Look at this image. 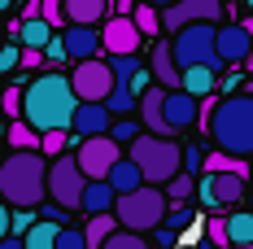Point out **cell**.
<instances>
[{"instance_id": "cell-22", "label": "cell", "mask_w": 253, "mask_h": 249, "mask_svg": "<svg viewBox=\"0 0 253 249\" xmlns=\"http://www.w3.org/2000/svg\"><path fill=\"white\" fill-rule=\"evenodd\" d=\"M179 92H188L192 100H205L218 92V75H210V70H183V79H179Z\"/></svg>"}, {"instance_id": "cell-4", "label": "cell", "mask_w": 253, "mask_h": 249, "mask_svg": "<svg viewBox=\"0 0 253 249\" xmlns=\"http://www.w3.org/2000/svg\"><path fill=\"white\" fill-rule=\"evenodd\" d=\"M126 162L140 171L149 188H166L179 171H183V145L175 140H157V136H140L126 145Z\"/></svg>"}, {"instance_id": "cell-38", "label": "cell", "mask_w": 253, "mask_h": 249, "mask_svg": "<svg viewBox=\"0 0 253 249\" xmlns=\"http://www.w3.org/2000/svg\"><path fill=\"white\" fill-rule=\"evenodd\" d=\"M57 249H87V245H83V232L61 227V232H57Z\"/></svg>"}, {"instance_id": "cell-51", "label": "cell", "mask_w": 253, "mask_h": 249, "mask_svg": "<svg viewBox=\"0 0 253 249\" xmlns=\"http://www.w3.org/2000/svg\"><path fill=\"white\" fill-rule=\"evenodd\" d=\"M0 44H4V18H0Z\"/></svg>"}, {"instance_id": "cell-24", "label": "cell", "mask_w": 253, "mask_h": 249, "mask_svg": "<svg viewBox=\"0 0 253 249\" xmlns=\"http://www.w3.org/2000/svg\"><path fill=\"white\" fill-rule=\"evenodd\" d=\"M4 140H9V153H40V136L18 118V123H4Z\"/></svg>"}, {"instance_id": "cell-9", "label": "cell", "mask_w": 253, "mask_h": 249, "mask_svg": "<svg viewBox=\"0 0 253 249\" xmlns=\"http://www.w3.org/2000/svg\"><path fill=\"white\" fill-rule=\"evenodd\" d=\"M70 92H75L79 105H105V97L114 92V75H109V66H105L101 57L96 61H79L70 66Z\"/></svg>"}, {"instance_id": "cell-39", "label": "cell", "mask_w": 253, "mask_h": 249, "mask_svg": "<svg viewBox=\"0 0 253 249\" xmlns=\"http://www.w3.org/2000/svg\"><path fill=\"white\" fill-rule=\"evenodd\" d=\"M9 227H13V232H18V241H22L26 232L35 227V214H31V210H13V219H9Z\"/></svg>"}, {"instance_id": "cell-40", "label": "cell", "mask_w": 253, "mask_h": 249, "mask_svg": "<svg viewBox=\"0 0 253 249\" xmlns=\"http://www.w3.org/2000/svg\"><path fill=\"white\" fill-rule=\"evenodd\" d=\"M18 44H0V75H9V70H13V66H18Z\"/></svg>"}, {"instance_id": "cell-34", "label": "cell", "mask_w": 253, "mask_h": 249, "mask_svg": "<svg viewBox=\"0 0 253 249\" xmlns=\"http://www.w3.org/2000/svg\"><path fill=\"white\" fill-rule=\"evenodd\" d=\"M0 118L4 123H18L22 118V88H4L0 92Z\"/></svg>"}, {"instance_id": "cell-44", "label": "cell", "mask_w": 253, "mask_h": 249, "mask_svg": "<svg viewBox=\"0 0 253 249\" xmlns=\"http://www.w3.org/2000/svg\"><path fill=\"white\" fill-rule=\"evenodd\" d=\"M9 219H13V210L0 205V241H9Z\"/></svg>"}, {"instance_id": "cell-18", "label": "cell", "mask_w": 253, "mask_h": 249, "mask_svg": "<svg viewBox=\"0 0 253 249\" xmlns=\"http://www.w3.org/2000/svg\"><path fill=\"white\" fill-rule=\"evenodd\" d=\"M66 26H101L109 18V0H61Z\"/></svg>"}, {"instance_id": "cell-15", "label": "cell", "mask_w": 253, "mask_h": 249, "mask_svg": "<svg viewBox=\"0 0 253 249\" xmlns=\"http://www.w3.org/2000/svg\"><path fill=\"white\" fill-rule=\"evenodd\" d=\"M149 79H153V88H162V92H179V66H175V57H170V40H157L149 52Z\"/></svg>"}, {"instance_id": "cell-3", "label": "cell", "mask_w": 253, "mask_h": 249, "mask_svg": "<svg viewBox=\"0 0 253 249\" xmlns=\"http://www.w3.org/2000/svg\"><path fill=\"white\" fill-rule=\"evenodd\" d=\"M48 197V162L40 153H9L0 162V201L9 210H40Z\"/></svg>"}, {"instance_id": "cell-25", "label": "cell", "mask_w": 253, "mask_h": 249, "mask_svg": "<svg viewBox=\"0 0 253 249\" xmlns=\"http://www.w3.org/2000/svg\"><path fill=\"white\" fill-rule=\"evenodd\" d=\"M114 232H118L114 214H96V219H87V227H83V245H87V249H101Z\"/></svg>"}, {"instance_id": "cell-54", "label": "cell", "mask_w": 253, "mask_h": 249, "mask_svg": "<svg viewBox=\"0 0 253 249\" xmlns=\"http://www.w3.org/2000/svg\"><path fill=\"white\" fill-rule=\"evenodd\" d=\"M249 249H253V245H249Z\"/></svg>"}, {"instance_id": "cell-11", "label": "cell", "mask_w": 253, "mask_h": 249, "mask_svg": "<svg viewBox=\"0 0 253 249\" xmlns=\"http://www.w3.org/2000/svg\"><path fill=\"white\" fill-rule=\"evenodd\" d=\"M197 22H210L218 26L223 22V0H179L170 9H162V31H183V26H197Z\"/></svg>"}, {"instance_id": "cell-29", "label": "cell", "mask_w": 253, "mask_h": 249, "mask_svg": "<svg viewBox=\"0 0 253 249\" xmlns=\"http://www.w3.org/2000/svg\"><path fill=\"white\" fill-rule=\"evenodd\" d=\"M192 193H197V179H192V175H183V171H179L175 179H170V184L162 188L166 205H188V197H192Z\"/></svg>"}, {"instance_id": "cell-28", "label": "cell", "mask_w": 253, "mask_h": 249, "mask_svg": "<svg viewBox=\"0 0 253 249\" xmlns=\"http://www.w3.org/2000/svg\"><path fill=\"white\" fill-rule=\"evenodd\" d=\"M131 26L140 31V40H144V35H157V40H162V13L149 9V4H135V9H131Z\"/></svg>"}, {"instance_id": "cell-27", "label": "cell", "mask_w": 253, "mask_h": 249, "mask_svg": "<svg viewBox=\"0 0 253 249\" xmlns=\"http://www.w3.org/2000/svg\"><path fill=\"white\" fill-rule=\"evenodd\" d=\"M57 232H61L57 223H40L35 219V227L22 236V249H57Z\"/></svg>"}, {"instance_id": "cell-41", "label": "cell", "mask_w": 253, "mask_h": 249, "mask_svg": "<svg viewBox=\"0 0 253 249\" xmlns=\"http://www.w3.org/2000/svg\"><path fill=\"white\" fill-rule=\"evenodd\" d=\"M44 61H52V66H61L66 61V49H61V35H52L48 49H44Z\"/></svg>"}, {"instance_id": "cell-31", "label": "cell", "mask_w": 253, "mask_h": 249, "mask_svg": "<svg viewBox=\"0 0 253 249\" xmlns=\"http://www.w3.org/2000/svg\"><path fill=\"white\" fill-rule=\"evenodd\" d=\"M105 66H109L114 83H131V79H135L140 70H144V61H140V57H109Z\"/></svg>"}, {"instance_id": "cell-6", "label": "cell", "mask_w": 253, "mask_h": 249, "mask_svg": "<svg viewBox=\"0 0 253 249\" xmlns=\"http://www.w3.org/2000/svg\"><path fill=\"white\" fill-rule=\"evenodd\" d=\"M214 31H218V26L197 22V26H183V31L170 35V57H175L179 75H183V70H197V66L210 70V75L223 70V61H218V52H214Z\"/></svg>"}, {"instance_id": "cell-2", "label": "cell", "mask_w": 253, "mask_h": 249, "mask_svg": "<svg viewBox=\"0 0 253 249\" xmlns=\"http://www.w3.org/2000/svg\"><path fill=\"white\" fill-rule=\"evenodd\" d=\"M205 136L214 140V153H227L236 162H249L253 157V97L245 88L214 100V114H210Z\"/></svg>"}, {"instance_id": "cell-42", "label": "cell", "mask_w": 253, "mask_h": 249, "mask_svg": "<svg viewBox=\"0 0 253 249\" xmlns=\"http://www.w3.org/2000/svg\"><path fill=\"white\" fill-rule=\"evenodd\" d=\"M175 241H179V236L170 232V227H157V232H153V245H157V249H175Z\"/></svg>"}, {"instance_id": "cell-30", "label": "cell", "mask_w": 253, "mask_h": 249, "mask_svg": "<svg viewBox=\"0 0 253 249\" xmlns=\"http://www.w3.org/2000/svg\"><path fill=\"white\" fill-rule=\"evenodd\" d=\"M140 136H144V127L135 123V118H114V123H109V140H114L118 149H126V145L140 140Z\"/></svg>"}, {"instance_id": "cell-37", "label": "cell", "mask_w": 253, "mask_h": 249, "mask_svg": "<svg viewBox=\"0 0 253 249\" xmlns=\"http://www.w3.org/2000/svg\"><path fill=\"white\" fill-rule=\"evenodd\" d=\"M201 162H205V153L197 149V145H183V175H192V179H197Z\"/></svg>"}, {"instance_id": "cell-14", "label": "cell", "mask_w": 253, "mask_h": 249, "mask_svg": "<svg viewBox=\"0 0 253 249\" xmlns=\"http://www.w3.org/2000/svg\"><path fill=\"white\" fill-rule=\"evenodd\" d=\"M61 49H66V61H96L101 57V31L96 26H66L61 31Z\"/></svg>"}, {"instance_id": "cell-5", "label": "cell", "mask_w": 253, "mask_h": 249, "mask_svg": "<svg viewBox=\"0 0 253 249\" xmlns=\"http://www.w3.org/2000/svg\"><path fill=\"white\" fill-rule=\"evenodd\" d=\"M166 219V197H162V188H135V193H126V197L114 201V223L131 232V236H144V232H157Z\"/></svg>"}, {"instance_id": "cell-36", "label": "cell", "mask_w": 253, "mask_h": 249, "mask_svg": "<svg viewBox=\"0 0 253 249\" xmlns=\"http://www.w3.org/2000/svg\"><path fill=\"white\" fill-rule=\"evenodd\" d=\"M40 22H48L52 31H57V26L66 31V18H61V0H40Z\"/></svg>"}, {"instance_id": "cell-52", "label": "cell", "mask_w": 253, "mask_h": 249, "mask_svg": "<svg viewBox=\"0 0 253 249\" xmlns=\"http://www.w3.org/2000/svg\"><path fill=\"white\" fill-rule=\"evenodd\" d=\"M245 9H249V18H253V0H245Z\"/></svg>"}, {"instance_id": "cell-1", "label": "cell", "mask_w": 253, "mask_h": 249, "mask_svg": "<svg viewBox=\"0 0 253 249\" xmlns=\"http://www.w3.org/2000/svg\"><path fill=\"white\" fill-rule=\"evenodd\" d=\"M79 100L70 92V79L57 75V70H44L35 75L22 88V123L35 131V136H48V131H70V118H75Z\"/></svg>"}, {"instance_id": "cell-7", "label": "cell", "mask_w": 253, "mask_h": 249, "mask_svg": "<svg viewBox=\"0 0 253 249\" xmlns=\"http://www.w3.org/2000/svg\"><path fill=\"white\" fill-rule=\"evenodd\" d=\"M83 184H87V179L79 175V166H75L70 153H61V157L48 162V205H57L61 214H66V210H79Z\"/></svg>"}, {"instance_id": "cell-17", "label": "cell", "mask_w": 253, "mask_h": 249, "mask_svg": "<svg viewBox=\"0 0 253 249\" xmlns=\"http://www.w3.org/2000/svg\"><path fill=\"white\" fill-rule=\"evenodd\" d=\"M197 105H201V100H192L188 92H166V100H162V118H166V131H170V136L188 131V127L197 123Z\"/></svg>"}, {"instance_id": "cell-49", "label": "cell", "mask_w": 253, "mask_h": 249, "mask_svg": "<svg viewBox=\"0 0 253 249\" xmlns=\"http://www.w3.org/2000/svg\"><path fill=\"white\" fill-rule=\"evenodd\" d=\"M9 4H13V0H0V13H4V9H9Z\"/></svg>"}, {"instance_id": "cell-48", "label": "cell", "mask_w": 253, "mask_h": 249, "mask_svg": "<svg viewBox=\"0 0 253 249\" xmlns=\"http://www.w3.org/2000/svg\"><path fill=\"white\" fill-rule=\"evenodd\" d=\"M240 26H245V35H249V40H253V18H245V22H240Z\"/></svg>"}, {"instance_id": "cell-26", "label": "cell", "mask_w": 253, "mask_h": 249, "mask_svg": "<svg viewBox=\"0 0 253 249\" xmlns=\"http://www.w3.org/2000/svg\"><path fill=\"white\" fill-rule=\"evenodd\" d=\"M201 171H205V175H236V179H245L249 162H236V157H227V153H205Z\"/></svg>"}, {"instance_id": "cell-45", "label": "cell", "mask_w": 253, "mask_h": 249, "mask_svg": "<svg viewBox=\"0 0 253 249\" xmlns=\"http://www.w3.org/2000/svg\"><path fill=\"white\" fill-rule=\"evenodd\" d=\"M135 4H149V9L162 13V9H170V4H179V0H135Z\"/></svg>"}, {"instance_id": "cell-13", "label": "cell", "mask_w": 253, "mask_h": 249, "mask_svg": "<svg viewBox=\"0 0 253 249\" xmlns=\"http://www.w3.org/2000/svg\"><path fill=\"white\" fill-rule=\"evenodd\" d=\"M214 52H218L223 66H245L249 52H253V40L245 35L240 22H223L218 31H214Z\"/></svg>"}, {"instance_id": "cell-35", "label": "cell", "mask_w": 253, "mask_h": 249, "mask_svg": "<svg viewBox=\"0 0 253 249\" xmlns=\"http://www.w3.org/2000/svg\"><path fill=\"white\" fill-rule=\"evenodd\" d=\"M101 249H153V245L144 241V236H131V232H123V227H118V232H114Z\"/></svg>"}, {"instance_id": "cell-21", "label": "cell", "mask_w": 253, "mask_h": 249, "mask_svg": "<svg viewBox=\"0 0 253 249\" xmlns=\"http://www.w3.org/2000/svg\"><path fill=\"white\" fill-rule=\"evenodd\" d=\"M105 184H109V193L114 197H126V193H135V188H144V179H140V171L126 162V157H118L114 162V171L105 175Z\"/></svg>"}, {"instance_id": "cell-33", "label": "cell", "mask_w": 253, "mask_h": 249, "mask_svg": "<svg viewBox=\"0 0 253 249\" xmlns=\"http://www.w3.org/2000/svg\"><path fill=\"white\" fill-rule=\"evenodd\" d=\"M66 145H70V131H48V136H40V157L52 162V157L66 153Z\"/></svg>"}, {"instance_id": "cell-20", "label": "cell", "mask_w": 253, "mask_h": 249, "mask_svg": "<svg viewBox=\"0 0 253 249\" xmlns=\"http://www.w3.org/2000/svg\"><path fill=\"white\" fill-rule=\"evenodd\" d=\"M114 193H109V184H83V197H79V210L87 214V219H96V214H114Z\"/></svg>"}, {"instance_id": "cell-50", "label": "cell", "mask_w": 253, "mask_h": 249, "mask_svg": "<svg viewBox=\"0 0 253 249\" xmlns=\"http://www.w3.org/2000/svg\"><path fill=\"white\" fill-rule=\"evenodd\" d=\"M0 145H4V118H0Z\"/></svg>"}, {"instance_id": "cell-16", "label": "cell", "mask_w": 253, "mask_h": 249, "mask_svg": "<svg viewBox=\"0 0 253 249\" xmlns=\"http://www.w3.org/2000/svg\"><path fill=\"white\" fill-rule=\"evenodd\" d=\"M109 109L105 105H79L75 118H70V140H96V136H109Z\"/></svg>"}, {"instance_id": "cell-53", "label": "cell", "mask_w": 253, "mask_h": 249, "mask_svg": "<svg viewBox=\"0 0 253 249\" xmlns=\"http://www.w3.org/2000/svg\"><path fill=\"white\" fill-rule=\"evenodd\" d=\"M245 92H249V97H253V79H249V83H245Z\"/></svg>"}, {"instance_id": "cell-47", "label": "cell", "mask_w": 253, "mask_h": 249, "mask_svg": "<svg viewBox=\"0 0 253 249\" xmlns=\"http://www.w3.org/2000/svg\"><path fill=\"white\" fill-rule=\"evenodd\" d=\"M245 210L253 214V179H249V193H245Z\"/></svg>"}, {"instance_id": "cell-43", "label": "cell", "mask_w": 253, "mask_h": 249, "mask_svg": "<svg viewBox=\"0 0 253 249\" xmlns=\"http://www.w3.org/2000/svg\"><path fill=\"white\" fill-rule=\"evenodd\" d=\"M18 66H22V70H35V66H44V52L22 49V52H18Z\"/></svg>"}, {"instance_id": "cell-10", "label": "cell", "mask_w": 253, "mask_h": 249, "mask_svg": "<svg viewBox=\"0 0 253 249\" xmlns=\"http://www.w3.org/2000/svg\"><path fill=\"white\" fill-rule=\"evenodd\" d=\"M75 166H79V175L87 179V184H101L105 175L114 171V162L123 157V149L109 140V136H96V140H79L75 145Z\"/></svg>"}, {"instance_id": "cell-8", "label": "cell", "mask_w": 253, "mask_h": 249, "mask_svg": "<svg viewBox=\"0 0 253 249\" xmlns=\"http://www.w3.org/2000/svg\"><path fill=\"white\" fill-rule=\"evenodd\" d=\"M245 193H249V184L236 175H201V184H197L205 214H231L236 205H245Z\"/></svg>"}, {"instance_id": "cell-46", "label": "cell", "mask_w": 253, "mask_h": 249, "mask_svg": "<svg viewBox=\"0 0 253 249\" xmlns=\"http://www.w3.org/2000/svg\"><path fill=\"white\" fill-rule=\"evenodd\" d=\"M0 249H22V241H18V236H9V241H0Z\"/></svg>"}, {"instance_id": "cell-19", "label": "cell", "mask_w": 253, "mask_h": 249, "mask_svg": "<svg viewBox=\"0 0 253 249\" xmlns=\"http://www.w3.org/2000/svg\"><path fill=\"white\" fill-rule=\"evenodd\" d=\"M223 236H227V249H249L253 245V214L249 210L223 214Z\"/></svg>"}, {"instance_id": "cell-32", "label": "cell", "mask_w": 253, "mask_h": 249, "mask_svg": "<svg viewBox=\"0 0 253 249\" xmlns=\"http://www.w3.org/2000/svg\"><path fill=\"white\" fill-rule=\"evenodd\" d=\"M197 223V205H166V219H162V227H170V232H183V227Z\"/></svg>"}, {"instance_id": "cell-12", "label": "cell", "mask_w": 253, "mask_h": 249, "mask_svg": "<svg viewBox=\"0 0 253 249\" xmlns=\"http://www.w3.org/2000/svg\"><path fill=\"white\" fill-rule=\"evenodd\" d=\"M101 49L109 52V57H140V31L131 26V18H105L101 26Z\"/></svg>"}, {"instance_id": "cell-23", "label": "cell", "mask_w": 253, "mask_h": 249, "mask_svg": "<svg viewBox=\"0 0 253 249\" xmlns=\"http://www.w3.org/2000/svg\"><path fill=\"white\" fill-rule=\"evenodd\" d=\"M135 105H140V97H135L126 83H114V92L105 97V109H109V118H135Z\"/></svg>"}]
</instances>
